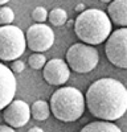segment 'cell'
Segmentation results:
<instances>
[{"instance_id":"1","label":"cell","mask_w":127,"mask_h":132,"mask_svg":"<svg viewBox=\"0 0 127 132\" xmlns=\"http://www.w3.org/2000/svg\"><path fill=\"white\" fill-rule=\"evenodd\" d=\"M85 106L101 120H118L127 111V89L114 78H101L89 86Z\"/></svg>"},{"instance_id":"2","label":"cell","mask_w":127,"mask_h":132,"mask_svg":"<svg viewBox=\"0 0 127 132\" xmlns=\"http://www.w3.org/2000/svg\"><path fill=\"white\" fill-rule=\"evenodd\" d=\"M77 37L89 45H99L111 33V20L101 9H85L74 21Z\"/></svg>"},{"instance_id":"3","label":"cell","mask_w":127,"mask_h":132,"mask_svg":"<svg viewBox=\"0 0 127 132\" xmlns=\"http://www.w3.org/2000/svg\"><path fill=\"white\" fill-rule=\"evenodd\" d=\"M49 108L61 122H76L85 111V96L76 87H61L53 93Z\"/></svg>"},{"instance_id":"4","label":"cell","mask_w":127,"mask_h":132,"mask_svg":"<svg viewBox=\"0 0 127 132\" xmlns=\"http://www.w3.org/2000/svg\"><path fill=\"white\" fill-rule=\"evenodd\" d=\"M27 46L25 35L16 25L0 27V60L13 61L24 54Z\"/></svg>"},{"instance_id":"5","label":"cell","mask_w":127,"mask_h":132,"mask_svg":"<svg viewBox=\"0 0 127 132\" xmlns=\"http://www.w3.org/2000/svg\"><path fill=\"white\" fill-rule=\"evenodd\" d=\"M66 61L69 69H72L73 71L80 74L90 73L91 70L97 68L99 61V54L93 45L77 42L68 49Z\"/></svg>"},{"instance_id":"6","label":"cell","mask_w":127,"mask_h":132,"mask_svg":"<svg viewBox=\"0 0 127 132\" xmlns=\"http://www.w3.org/2000/svg\"><path fill=\"white\" fill-rule=\"evenodd\" d=\"M106 40L105 52L107 60L116 68L127 69V27L114 30Z\"/></svg>"},{"instance_id":"7","label":"cell","mask_w":127,"mask_h":132,"mask_svg":"<svg viewBox=\"0 0 127 132\" xmlns=\"http://www.w3.org/2000/svg\"><path fill=\"white\" fill-rule=\"evenodd\" d=\"M25 42L28 48L35 53L46 52L54 44V32L44 23L33 24L25 33Z\"/></svg>"},{"instance_id":"8","label":"cell","mask_w":127,"mask_h":132,"mask_svg":"<svg viewBox=\"0 0 127 132\" xmlns=\"http://www.w3.org/2000/svg\"><path fill=\"white\" fill-rule=\"evenodd\" d=\"M3 110H4L3 111L4 122L13 128L24 127L30 119V108H29L28 103H25L21 99L12 101Z\"/></svg>"},{"instance_id":"9","label":"cell","mask_w":127,"mask_h":132,"mask_svg":"<svg viewBox=\"0 0 127 132\" xmlns=\"http://www.w3.org/2000/svg\"><path fill=\"white\" fill-rule=\"evenodd\" d=\"M44 79L53 86H61L66 83L70 77L68 63L61 58H53L44 65Z\"/></svg>"},{"instance_id":"10","label":"cell","mask_w":127,"mask_h":132,"mask_svg":"<svg viewBox=\"0 0 127 132\" xmlns=\"http://www.w3.org/2000/svg\"><path fill=\"white\" fill-rule=\"evenodd\" d=\"M16 78L8 66L0 63V110L11 103L16 94Z\"/></svg>"},{"instance_id":"11","label":"cell","mask_w":127,"mask_h":132,"mask_svg":"<svg viewBox=\"0 0 127 132\" xmlns=\"http://www.w3.org/2000/svg\"><path fill=\"white\" fill-rule=\"evenodd\" d=\"M107 16L111 23L127 27V0H113L107 8Z\"/></svg>"},{"instance_id":"12","label":"cell","mask_w":127,"mask_h":132,"mask_svg":"<svg viewBox=\"0 0 127 132\" xmlns=\"http://www.w3.org/2000/svg\"><path fill=\"white\" fill-rule=\"evenodd\" d=\"M80 132H122L118 126H115L107 120H101V122H93L85 126Z\"/></svg>"},{"instance_id":"13","label":"cell","mask_w":127,"mask_h":132,"mask_svg":"<svg viewBox=\"0 0 127 132\" xmlns=\"http://www.w3.org/2000/svg\"><path fill=\"white\" fill-rule=\"evenodd\" d=\"M50 108L45 101H36L30 107V116L36 120H46L49 118Z\"/></svg>"},{"instance_id":"14","label":"cell","mask_w":127,"mask_h":132,"mask_svg":"<svg viewBox=\"0 0 127 132\" xmlns=\"http://www.w3.org/2000/svg\"><path fill=\"white\" fill-rule=\"evenodd\" d=\"M48 20L50 21L52 25L61 27L66 23L68 13H66V11H64L62 8H54V9H52L50 12H48Z\"/></svg>"},{"instance_id":"15","label":"cell","mask_w":127,"mask_h":132,"mask_svg":"<svg viewBox=\"0 0 127 132\" xmlns=\"http://www.w3.org/2000/svg\"><path fill=\"white\" fill-rule=\"evenodd\" d=\"M28 63H29L30 68L35 69V70L42 69V68H44V65L46 63V57L44 56V54H41V53H33L29 57Z\"/></svg>"},{"instance_id":"16","label":"cell","mask_w":127,"mask_h":132,"mask_svg":"<svg viewBox=\"0 0 127 132\" xmlns=\"http://www.w3.org/2000/svg\"><path fill=\"white\" fill-rule=\"evenodd\" d=\"M15 20V12L8 7L0 8V25H9Z\"/></svg>"},{"instance_id":"17","label":"cell","mask_w":127,"mask_h":132,"mask_svg":"<svg viewBox=\"0 0 127 132\" xmlns=\"http://www.w3.org/2000/svg\"><path fill=\"white\" fill-rule=\"evenodd\" d=\"M32 19L36 23H45L48 20V11L44 7H36L32 11Z\"/></svg>"},{"instance_id":"18","label":"cell","mask_w":127,"mask_h":132,"mask_svg":"<svg viewBox=\"0 0 127 132\" xmlns=\"http://www.w3.org/2000/svg\"><path fill=\"white\" fill-rule=\"evenodd\" d=\"M24 69H25V63L23 61H20L19 58L13 60V62L11 63V70H12V73H21V71H24Z\"/></svg>"},{"instance_id":"19","label":"cell","mask_w":127,"mask_h":132,"mask_svg":"<svg viewBox=\"0 0 127 132\" xmlns=\"http://www.w3.org/2000/svg\"><path fill=\"white\" fill-rule=\"evenodd\" d=\"M0 132H15V129H13V127H11V126L3 124V126H0Z\"/></svg>"},{"instance_id":"20","label":"cell","mask_w":127,"mask_h":132,"mask_svg":"<svg viewBox=\"0 0 127 132\" xmlns=\"http://www.w3.org/2000/svg\"><path fill=\"white\" fill-rule=\"evenodd\" d=\"M76 11L81 13L82 11H85V4H83V3H80V4H77V5H76Z\"/></svg>"},{"instance_id":"21","label":"cell","mask_w":127,"mask_h":132,"mask_svg":"<svg viewBox=\"0 0 127 132\" xmlns=\"http://www.w3.org/2000/svg\"><path fill=\"white\" fill-rule=\"evenodd\" d=\"M28 132H44L41 128H38V127H33V128H30Z\"/></svg>"},{"instance_id":"22","label":"cell","mask_w":127,"mask_h":132,"mask_svg":"<svg viewBox=\"0 0 127 132\" xmlns=\"http://www.w3.org/2000/svg\"><path fill=\"white\" fill-rule=\"evenodd\" d=\"M9 2V0H0V5H4V4H7Z\"/></svg>"},{"instance_id":"23","label":"cell","mask_w":127,"mask_h":132,"mask_svg":"<svg viewBox=\"0 0 127 132\" xmlns=\"http://www.w3.org/2000/svg\"><path fill=\"white\" fill-rule=\"evenodd\" d=\"M101 2H103V3H110V2H113V0H101Z\"/></svg>"},{"instance_id":"24","label":"cell","mask_w":127,"mask_h":132,"mask_svg":"<svg viewBox=\"0 0 127 132\" xmlns=\"http://www.w3.org/2000/svg\"><path fill=\"white\" fill-rule=\"evenodd\" d=\"M73 24H74V23H73V21H68V25H69V27H72Z\"/></svg>"}]
</instances>
